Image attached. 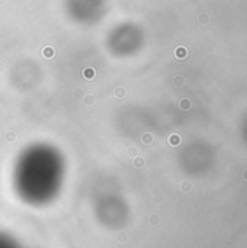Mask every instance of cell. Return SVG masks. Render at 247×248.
Wrapping results in <instances>:
<instances>
[{"mask_svg":"<svg viewBox=\"0 0 247 248\" xmlns=\"http://www.w3.org/2000/svg\"><path fill=\"white\" fill-rule=\"evenodd\" d=\"M0 248H23L13 236L0 232Z\"/></svg>","mask_w":247,"mask_h":248,"instance_id":"2","label":"cell"},{"mask_svg":"<svg viewBox=\"0 0 247 248\" xmlns=\"http://www.w3.org/2000/svg\"><path fill=\"white\" fill-rule=\"evenodd\" d=\"M206 22H208V16L205 15V16H202V17H201V23H206Z\"/></svg>","mask_w":247,"mask_h":248,"instance_id":"4","label":"cell"},{"mask_svg":"<svg viewBox=\"0 0 247 248\" xmlns=\"http://www.w3.org/2000/svg\"><path fill=\"white\" fill-rule=\"evenodd\" d=\"M177 57H179V58H185V57H186V50H185V48H179V50H177Z\"/></svg>","mask_w":247,"mask_h":248,"instance_id":"3","label":"cell"},{"mask_svg":"<svg viewBox=\"0 0 247 248\" xmlns=\"http://www.w3.org/2000/svg\"><path fill=\"white\" fill-rule=\"evenodd\" d=\"M64 180L61 152L48 144H34L22 151L13 170V186L28 205L42 206L52 202Z\"/></svg>","mask_w":247,"mask_h":248,"instance_id":"1","label":"cell"},{"mask_svg":"<svg viewBox=\"0 0 247 248\" xmlns=\"http://www.w3.org/2000/svg\"><path fill=\"white\" fill-rule=\"evenodd\" d=\"M241 177H243V180L247 181V170H244V171H243V176H241Z\"/></svg>","mask_w":247,"mask_h":248,"instance_id":"5","label":"cell"}]
</instances>
